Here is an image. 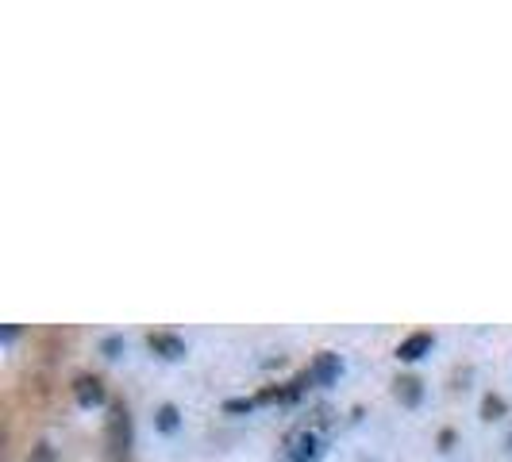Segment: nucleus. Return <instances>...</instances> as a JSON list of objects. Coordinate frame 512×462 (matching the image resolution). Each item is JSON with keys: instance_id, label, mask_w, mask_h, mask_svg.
<instances>
[{"instance_id": "f257e3e1", "label": "nucleus", "mask_w": 512, "mask_h": 462, "mask_svg": "<svg viewBox=\"0 0 512 462\" xmlns=\"http://www.w3.org/2000/svg\"><path fill=\"white\" fill-rule=\"evenodd\" d=\"M128 412L124 409H112V420H108V439H112V455L116 459H128Z\"/></svg>"}, {"instance_id": "f03ea898", "label": "nucleus", "mask_w": 512, "mask_h": 462, "mask_svg": "<svg viewBox=\"0 0 512 462\" xmlns=\"http://www.w3.org/2000/svg\"><path fill=\"white\" fill-rule=\"evenodd\" d=\"M74 393H77V405H85V409H93V405H101L104 401L101 378H77Z\"/></svg>"}, {"instance_id": "7ed1b4c3", "label": "nucleus", "mask_w": 512, "mask_h": 462, "mask_svg": "<svg viewBox=\"0 0 512 462\" xmlns=\"http://www.w3.org/2000/svg\"><path fill=\"white\" fill-rule=\"evenodd\" d=\"M428 347H432V335H428V332H416V335H409V339H405L401 347H397V355L412 362V359H420V355H424Z\"/></svg>"}, {"instance_id": "20e7f679", "label": "nucleus", "mask_w": 512, "mask_h": 462, "mask_svg": "<svg viewBox=\"0 0 512 462\" xmlns=\"http://www.w3.org/2000/svg\"><path fill=\"white\" fill-rule=\"evenodd\" d=\"M151 351L166 355V359H181L185 355V343L174 339V335H151Z\"/></svg>"}, {"instance_id": "39448f33", "label": "nucleus", "mask_w": 512, "mask_h": 462, "mask_svg": "<svg viewBox=\"0 0 512 462\" xmlns=\"http://www.w3.org/2000/svg\"><path fill=\"white\" fill-rule=\"evenodd\" d=\"M316 455H320L316 436H297V439H293V459H297V462H312Z\"/></svg>"}, {"instance_id": "423d86ee", "label": "nucleus", "mask_w": 512, "mask_h": 462, "mask_svg": "<svg viewBox=\"0 0 512 462\" xmlns=\"http://www.w3.org/2000/svg\"><path fill=\"white\" fill-rule=\"evenodd\" d=\"M335 374H339V359L324 351V355L316 359V370H312V378H316V382H332Z\"/></svg>"}, {"instance_id": "0eeeda50", "label": "nucleus", "mask_w": 512, "mask_h": 462, "mask_svg": "<svg viewBox=\"0 0 512 462\" xmlns=\"http://www.w3.org/2000/svg\"><path fill=\"white\" fill-rule=\"evenodd\" d=\"M158 424H162L166 432H174V424H178V412H174V405H166V409L158 412Z\"/></svg>"}, {"instance_id": "6e6552de", "label": "nucleus", "mask_w": 512, "mask_h": 462, "mask_svg": "<svg viewBox=\"0 0 512 462\" xmlns=\"http://www.w3.org/2000/svg\"><path fill=\"white\" fill-rule=\"evenodd\" d=\"M35 462H51V455H47V451H39V459Z\"/></svg>"}]
</instances>
